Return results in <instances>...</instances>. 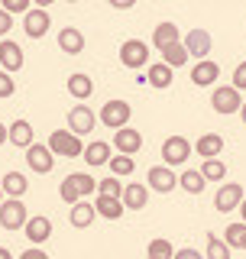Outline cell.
Here are the masks:
<instances>
[{
  "label": "cell",
  "mask_w": 246,
  "mask_h": 259,
  "mask_svg": "<svg viewBox=\"0 0 246 259\" xmlns=\"http://www.w3.org/2000/svg\"><path fill=\"white\" fill-rule=\"evenodd\" d=\"M49 149H52V156H62V159H75L81 156V136H75L71 130H55V133H49Z\"/></svg>",
  "instance_id": "obj_1"
},
{
  "label": "cell",
  "mask_w": 246,
  "mask_h": 259,
  "mask_svg": "<svg viewBox=\"0 0 246 259\" xmlns=\"http://www.w3.org/2000/svg\"><path fill=\"white\" fill-rule=\"evenodd\" d=\"M26 221H29V210L20 198L0 201V227H4V230H23Z\"/></svg>",
  "instance_id": "obj_2"
},
{
  "label": "cell",
  "mask_w": 246,
  "mask_h": 259,
  "mask_svg": "<svg viewBox=\"0 0 246 259\" xmlns=\"http://www.w3.org/2000/svg\"><path fill=\"white\" fill-rule=\"evenodd\" d=\"M130 117H133V107H130L127 101H107L101 107V113H97V120H101L104 126H110V130L130 126Z\"/></svg>",
  "instance_id": "obj_3"
},
{
  "label": "cell",
  "mask_w": 246,
  "mask_h": 259,
  "mask_svg": "<svg viewBox=\"0 0 246 259\" xmlns=\"http://www.w3.org/2000/svg\"><path fill=\"white\" fill-rule=\"evenodd\" d=\"M191 152H194V146L188 143L185 136H169V140L162 143V162H166L169 168L185 165V162L191 159Z\"/></svg>",
  "instance_id": "obj_4"
},
{
  "label": "cell",
  "mask_w": 246,
  "mask_h": 259,
  "mask_svg": "<svg viewBox=\"0 0 246 259\" xmlns=\"http://www.w3.org/2000/svg\"><path fill=\"white\" fill-rule=\"evenodd\" d=\"M211 107L227 117V113H236L243 107V97H240V91H236L233 84H217L214 91H211Z\"/></svg>",
  "instance_id": "obj_5"
},
{
  "label": "cell",
  "mask_w": 246,
  "mask_h": 259,
  "mask_svg": "<svg viewBox=\"0 0 246 259\" xmlns=\"http://www.w3.org/2000/svg\"><path fill=\"white\" fill-rule=\"evenodd\" d=\"M120 62L133 71L146 68V65H149V46H146L143 39H127V42L120 46Z\"/></svg>",
  "instance_id": "obj_6"
},
{
  "label": "cell",
  "mask_w": 246,
  "mask_h": 259,
  "mask_svg": "<svg viewBox=\"0 0 246 259\" xmlns=\"http://www.w3.org/2000/svg\"><path fill=\"white\" fill-rule=\"evenodd\" d=\"M182 46L188 49V55H191V59L204 62L211 55V49H214V39H211L208 29H188L185 39H182Z\"/></svg>",
  "instance_id": "obj_7"
},
{
  "label": "cell",
  "mask_w": 246,
  "mask_h": 259,
  "mask_svg": "<svg viewBox=\"0 0 246 259\" xmlns=\"http://www.w3.org/2000/svg\"><path fill=\"white\" fill-rule=\"evenodd\" d=\"M243 185H220L217 188V194H214V207L220 210V214H230V210H240V204H243Z\"/></svg>",
  "instance_id": "obj_8"
},
{
  "label": "cell",
  "mask_w": 246,
  "mask_h": 259,
  "mask_svg": "<svg viewBox=\"0 0 246 259\" xmlns=\"http://www.w3.org/2000/svg\"><path fill=\"white\" fill-rule=\"evenodd\" d=\"M146 188H152L159 194H169L172 188H178V175L172 172L169 165H152L149 175H146Z\"/></svg>",
  "instance_id": "obj_9"
},
{
  "label": "cell",
  "mask_w": 246,
  "mask_h": 259,
  "mask_svg": "<svg viewBox=\"0 0 246 259\" xmlns=\"http://www.w3.org/2000/svg\"><path fill=\"white\" fill-rule=\"evenodd\" d=\"M113 149L120 152V156H136L139 149H143V133L133 126H123L113 133Z\"/></svg>",
  "instance_id": "obj_10"
},
{
  "label": "cell",
  "mask_w": 246,
  "mask_h": 259,
  "mask_svg": "<svg viewBox=\"0 0 246 259\" xmlns=\"http://www.w3.org/2000/svg\"><path fill=\"white\" fill-rule=\"evenodd\" d=\"M49 26H52V20H49V10H39V7H32L29 13H23V32H26L29 39H43Z\"/></svg>",
  "instance_id": "obj_11"
},
{
  "label": "cell",
  "mask_w": 246,
  "mask_h": 259,
  "mask_svg": "<svg viewBox=\"0 0 246 259\" xmlns=\"http://www.w3.org/2000/svg\"><path fill=\"white\" fill-rule=\"evenodd\" d=\"M94 123H97L94 110H91V107H85V104H78V107H71V110H68V130H71L75 136L94 133Z\"/></svg>",
  "instance_id": "obj_12"
},
{
  "label": "cell",
  "mask_w": 246,
  "mask_h": 259,
  "mask_svg": "<svg viewBox=\"0 0 246 259\" xmlns=\"http://www.w3.org/2000/svg\"><path fill=\"white\" fill-rule=\"evenodd\" d=\"M26 162H29L32 172H39V175H46V172H52V168H55L52 149H49V146H43V143H32L29 149H26Z\"/></svg>",
  "instance_id": "obj_13"
},
{
  "label": "cell",
  "mask_w": 246,
  "mask_h": 259,
  "mask_svg": "<svg viewBox=\"0 0 246 259\" xmlns=\"http://www.w3.org/2000/svg\"><path fill=\"white\" fill-rule=\"evenodd\" d=\"M0 68L4 71H20L23 68V49L13 39H0Z\"/></svg>",
  "instance_id": "obj_14"
},
{
  "label": "cell",
  "mask_w": 246,
  "mask_h": 259,
  "mask_svg": "<svg viewBox=\"0 0 246 259\" xmlns=\"http://www.w3.org/2000/svg\"><path fill=\"white\" fill-rule=\"evenodd\" d=\"M23 230H26V240L32 246H43V243L52 237V221H49V217H29Z\"/></svg>",
  "instance_id": "obj_15"
},
{
  "label": "cell",
  "mask_w": 246,
  "mask_h": 259,
  "mask_svg": "<svg viewBox=\"0 0 246 259\" xmlns=\"http://www.w3.org/2000/svg\"><path fill=\"white\" fill-rule=\"evenodd\" d=\"M217 78H220V65H217V62H211V59L194 62V68H191V81H194L198 88H211Z\"/></svg>",
  "instance_id": "obj_16"
},
{
  "label": "cell",
  "mask_w": 246,
  "mask_h": 259,
  "mask_svg": "<svg viewBox=\"0 0 246 259\" xmlns=\"http://www.w3.org/2000/svg\"><path fill=\"white\" fill-rule=\"evenodd\" d=\"M85 162L88 165H107V162L113 159V146L110 143H104V140H94V143H88L85 146Z\"/></svg>",
  "instance_id": "obj_17"
},
{
  "label": "cell",
  "mask_w": 246,
  "mask_h": 259,
  "mask_svg": "<svg viewBox=\"0 0 246 259\" xmlns=\"http://www.w3.org/2000/svg\"><path fill=\"white\" fill-rule=\"evenodd\" d=\"M7 143L20 146V149H29L32 146V123L29 120H13V123L7 126Z\"/></svg>",
  "instance_id": "obj_18"
},
{
  "label": "cell",
  "mask_w": 246,
  "mask_h": 259,
  "mask_svg": "<svg viewBox=\"0 0 246 259\" xmlns=\"http://www.w3.org/2000/svg\"><path fill=\"white\" fill-rule=\"evenodd\" d=\"M59 49L65 55H81L85 52V36H81V29H75V26L59 29Z\"/></svg>",
  "instance_id": "obj_19"
},
{
  "label": "cell",
  "mask_w": 246,
  "mask_h": 259,
  "mask_svg": "<svg viewBox=\"0 0 246 259\" xmlns=\"http://www.w3.org/2000/svg\"><path fill=\"white\" fill-rule=\"evenodd\" d=\"M123 207L127 210H143L146 207V201H149V188H146V185H123Z\"/></svg>",
  "instance_id": "obj_20"
},
{
  "label": "cell",
  "mask_w": 246,
  "mask_h": 259,
  "mask_svg": "<svg viewBox=\"0 0 246 259\" xmlns=\"http://www.w3.org/2000/svg\"><path fill=\"white\" fill-rule=\"evenodd\" d=\"M175 42H182V32H178L175 23H159V26L152 29V46L159 49H169V46H175Z\"/></svg>",
  "instance_id": "obj_21"
},
{
  "label": "cell",
  "mask_w": 246,
  "mask_h": 259,
  "mask_svg": "<svg viewBox=\"0 0 246 259\" xmlns=\"http://www.w3.org/2000/svg\"><path fill=\"white\" fill-rule=\"evenodd\" d=\"M220 149H224V136H220V133H204L201 140L194 143V152L201 156V162L204 159H217Z\"/></svg>",
  "instance_id": "obj_22"
},
{
  "label": "cell",
  "mask_w": 246,
  "mask_h": 259,
  "mask_svg": "<svg viewBox=\"0 0 246 259\" xmlns=\"http://www.w3.org/2000/svg\"><path fill=\"white\" fill-rule=\"evenodd\" d=\"M94 217H97V210H94V204H88L85 198H81L78 204H71V210H68V221H71V227H78V230L91 227Z\"/></svg>",
  "instance_id": "obj_23"
},
{
  "label": "cell",
  "mask_w": 246,
  "mask_h": 259,
  "mask_svg": "<svg viewBox=\"0 0 246 259\" xmlns=\"http://www.w3.org/2000/svg\"><path fill=\"white\" fill-rule=\"evenodd\" d=\"M0 188H4V194H10V198H20V201H23V194L29 191V178L23 175V172H7L4 182H0Z\"/></svg>",
  "instance_id": "obj_24"
},
{
  "label": "cell",
  "mask_w": 246,
  "mask_h": 259,
  "mask_svg": "<svg viewBox=\"0 0 246 259\" xmlns=\"http://www.w3.org/2000/svg\"><path fill=\"white\" fill-rule=\"evenodd\" d=\"M68 94H71V97H75V101H78V104H85V101H88V97H91V94H94V81H91V78H88V75H81V71H75V75H71V78H68Z\"/></svg>",
  "instance_id": "obj_25"
},
{
  "label": "cell",
  "mask_w": 246,
  "mask_h": 259,
  "mask_svg": "<svg viewBox=\"0 0 246 259\" xmlns=\"http://www.w3.org/2000/svg\"><path fill=\"white\" fill-rule=\"evenodd\" d=\"M146 84H152V88H159V91H166V88L172 84V68H169L166 62H155V65H149Z\"/></svg>",
  "instance_id": "obj_26"
},
{
  "label": "cell",
  "mask_w": 246,
  "mask_h": 259,
  "mask_svg": "<svg viewBox=\"0 0 246 259\" xmlns=\"http://www.w3.org/2000/svg\"><path fill=\"white\" fill-rule=\"evenodd\" d=\"M94 210H97V217H107V221H120L127 207H123V201H117V198H101V194H97Z\"/></svg>",
  "instance_id": "obj_27"
},
{
  "label": "cell",
  "mask_w": 246,
  "mask_h": 259,
  "mask_svg": "<svg viewBox=\"0 0 246 259\" xmlns=\"http://www.w3.org/2000/svg\"><path fill=\"white\" fill-rule=\"evenodd\" d=\"M188 59H191V55H188V49H185L182 42H175V46L162 49V62H166L172 71H175V68H182V65H185Z\"/></svg>",
  "instance_id": "obj_28"
},
{
  "label": "cell",
  "mask_w": 246,
  "mask_h": 259,
  "mask_svg": "<svg viewBox=\"0 0 246 259\" xmlns=\"http://www.w3.org/2000/svg\"><path fill=\"white\" fill-rule=\"evenodd\" d=\"M198 172H201L204 182H224V178H227V165L220 159H204Z\"/></svg>",
  "instance_id": "obj_29"
},
{
  "label": "cell",
  "mask_w": 246,
  "mask_h": 259,
  "mask_svg": "<svg viewBox=\"0 0 246 259\" xmlns=\"http://www.w3.org/2000/svg\"><path fill=\"white\" fill-rule=\"evenodd\" d=\"M178 185H182V188H185L188 194H201L208 182L201 178V172H198V168H185V172L178 175Z\"/></svg>",
  "instance_id": "obj_30"
},
{
  "label": "cell",
  "mask_w": 246,
  "mask_h": 259,
  "mask_svg": "<svg viewBox=\"0 0 246 259\" xmlns=\"http://www.w3.org/2000/svg\"><path fill=\"white\" fill-rule=\"evenodd\" d=\"M230 253H233V249L224 243V237H214V233L208 237V249H204V259H230Z\"/></svg>",
  "instance_id": "obj_31"
},
{
  "label": "cell",
  "mask_w": 246,
  "mask_h": 259,
  "mask_svg": "<svg viewBox=\"0 0 246 259\" xmlns=\"http://www.w3.org/2000/svg\"><path fill=\"white\" fill-rule=\"evenodd\" d=\"M175 256V249H172V243L166 237H155L149 240V249H146V259H172Z\"/></svg>",
  "instance_id": "obj_32"
},
{
  "label": "cell",
  "mask_w": 246,
  "mask_h": 259,
  "mask_svg": "<svg viewBox=\"0 0 246 259\" xmlns=\"http://www.w3.org/2000/svg\"><path fill=\"white\" fill-rule=\"evenodd\" d=\"M224 243L230 249H243V243H246V224L240 221V224H230L224 230Z\"/></svg>",
  "instance_id": "obj_33"
},
{
  "label": "cell",
  "mask_w": 246,
  "mask_h": 259,
  "mask_svg": "<svg viewBox=\"0 0 246 259\" xmlns=\"http://www.w3.org/2000/svg\"><path fill=\"white\" fill-rule=\"evenodd\" d=\"M107 165H110V175H113V178H123V175H133L136 159H133V156H113Z\"/></svg>",
  "instance_id": "obj_34"
},
{
  "label": "cell",
  "mask_w": 246,
  "mask_h": 259,
  "mask_svg": "<svg viewBox=\"0 0 246 259\" xmlns=\"http://www.w3.org/2000/svg\"><path fill=\"white\" fill-rule=\"evenodd\" d=\"M68 182L78 188L81 198H85V194H91V191H97V182H94V178L88 175V172H71V175H68Z\"/></svg>",
  "instance_id": "obj_35"
},
{
  "label": "cell",
  "mask_w": 246,
  "mask_h": 259,
  "mask_svg": "<svg viewBox=\"0 0 246 259\" xmlns=\"http://www.w3.org/2000/svg\"><path fill=\"white\" fill-rule=\"evenodd\" d=\"M97 194H101V198H123V185H120V178H104V182H97Z\"/></svg>",
  "instance_id": "obj_36"
},
{
  "label": "cell",
  "mask_w": 246,
  "mask_h": 259,
  "mask_svg": "<svg viewBox=\"0 0 246 259\" xmlns=\"http://www.w3.org/2000/svg\"><path fill=\"white\" fill-rule=\"evenodd\" d=\"M59 198L65 201V204H78V201H81V194H78V188H75V185H71L68 182V178H65V182H62V188H59Z\"/></svg>",
  "instance_id": "obj_37"
},
{
  "label": "cell",
  "mask_w": 246,
  "mask_h": 259,
  "mask_svg": "<svg viewBox=\"0 0 246 259\" xmlns=\"http://www.w3.org/2000/svg\"><path fill=\"white\" fill-rule=\"evenodd\" d=\"M13 91H16V81H13V75L0 68V97H13Z\"/></svg>",
  "instance_id": "obj_38"
},
{
  "label": "cell",
  "mask_w": 246,
  "mask_h": 259,
  "mask_svg": "<svg viewBox=\"0 0 246 259\" xmlns=\"http://www.w3.org/2000/svg\"><path fill=\"white\" fill-rule=\"evenodd\" d=\"M0 4H4V10L7 13H29V0H0Z\"/></svg>",
  "instance_id": "obj_39"
},
{
  "label": "cell",
  "mask_w": 246,
  "mask_h": 259,
  "mask_svg": "<svg viewBox=\"0 0 246 259\" xmlns=\"http://www.w3.org/2000/svg\"><path fill=\"white\" fill-rule=\"evenodd\" d=\"M233 88L236 91H246V62H240L233 68Z\"/></svg>",
  "instance_id": "obj_40"
},
{
  "label": "cell",
  "mask_w": 246,
  "mask_h": 259,
  "mask_svg": "<svg viewBox=\"0 0 246 259\" xmlns=\"http://www.w3.org/2000/svg\"><path fill=\"white\" fill-rule=\"evenodd\" d=\"M10 29H13V16L0 7V39H7V32H10Z\"/></svg>",
  "instance_id": "obj_41"
},
{
  "label": "cell",
  "mask_w": 246,
  "mask_h": 259,
  "mask_svg": "<svg viewBox=\"0 0 246 259\" xmlns=\"http://www.w3.org/2000/svg\"><path fill=\"white\" fill-rule=\"evenodd\" d=\"M172 259H204L198 249H191V246H185V249H175V256Z\"/></svg>",
  "instance_id": "obj_42"
},
{
  "label": "cell",
  "mask_w": 246,
  "mask_h": 259,
  "mask_svg": "<svg viewBox=\"0 0 246 259\" xmlns=\"http://www.w3.org/2000/svg\"><path fill=\"white\" fill-rule=\"evenodd\" d=\"M20 259H49V253H46L43 246H32V249H26V253H23Z\"/></svg>",
  "instance_id": "obj_43"
},
{
  "label": "cell",
  "mask_w": 246,
  "mask_h": 259,
  "mask_svg": "<svg viewBox=\"0 0 246 259\" xmlns=\"http://www.w3.org/2000/svg\"><path fill=\"white\" fill-rule=\"evenodd\" d=\"M113 10H130V7H136V0H107Z\"/></svg>",
  "instance_id": "obj_44"
},
{
  "label": "cell",
  "mask_w": 246,
  "mask_h": 259,
  "mask_svg": "<svg viewBox=\"0 0 246 259\" xmlns=\"http://www.w3.org/2000/svg\"><path fill=\"white\" fill-rule=\"evenodd\" d=\"M0 259H13V253H10L7 246H0Z\"/></svg>",
  "instance_id": "obj_45"
},
{
  "label": "cell",
  "mask_w": 246,
  "mask_h": 259,
  "mask_svg": "<svg viewBox=\"0 0 246 259\" xmlns=\"http://www.w3.org/2000/svg\"><path fill=\"white\" fill-rule=\"evenodd\" d=\"M32 4H39V10H46L49 4H55V0H32Z\"/></svg>",
  "instance_id": "obj_46"
},
{
  "label": "cell",
  "mask_w": 246,
  "mask_h": 259,
  "mask_svg": "<svg viewBox=\"0 0 246 259\" xmlns=\"http://www.w3.org/2000/svg\"><path fill=\"white\" fill-rule=\"evenodd\" d=\"M4 143H7V126L0 123V146H4Z\"/></svg>",
  "instance_id": "obj_47"
},
{
  "label": "cell",
  "mask_w": 246,
  "mask_h": 259,
  "mask_svg": "<svg viewBox=\"0 0 246 259\" xmlns=\"http://www.w3.org/2000/svg\"><path fill=\"white\" fill-rule=\"evenodd\" d=\"M240 120H243V126H246V101H243V107H240Z\"/></svg>",
  "instance_id": "obj_48"
},
{
  "label": "cell",
  "mask_w": 246,
  "mask_h": 259,
  "mask_svg": "<svg viewBox=\"0 0 246 259\" xmlns=\"http://www.w3.org/2000/svg\"><path fill=\"white\" fill-rule=\"evenodd\" d=\"M240 217H243V224H246V198H243V204H240Z\"/></svg>",
  "instance_id": "obj_49"
},
{
  "label": "cell",
  "mask_w": 246,
  "mask_h": 259,
  "mask_svg": "<svg viewBox=\"0 0 246 259\" xmlns=\"http://www.w3.org/2000/svg\"><path fill=\"white\" fill-rule=\"evenodd\" d=\"M65 4H78V0H65Z\"/></svg>",
  "instance_id": "obj_50"
},
{
  "label": "cell",
  "mask_w": 246,
  "mask_h": 259,
  "mask_svg": "<svg viewBox=\"0 0 246 259\" xmlns=\"http://www.w3.org/2000/svg\"><path fill=\"white\" fill-rule=\"evenodd\" d=\"M0 201H4V188H0Z\"/></svg>",
  "instance_id": "obj_51"
},
{
  "label": "cell",
  "mask_w": 246,
  "mask_h": 259,
  "mask_svg": "<svg viewBox=\"0 0 246 259\" xmlns=\"http://www.w3.org/2000/svg\"><path fill=\"white\" fill-rule=\"evenodd\" d=\"M152 4H159V0H152Z\"/></svg>",
  "instance_id": "obj_52"
},
{
  "label": "cell",
  "mask_w": 246,
  "mask_h": 259,
  "mask_svg": "<svg viewBox=\"0 0 246 259\" xmlns=\"http://www.w3.org/2000/svg\"><path fill=\"white\" fill-rule=\"evenodd\" d=\"M243 249H246V243H243Z\"/></svg>",
  "instance_id": "obj_53"
}]
</instances>
